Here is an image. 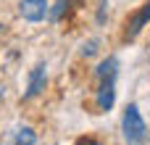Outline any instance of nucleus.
<instances>
[{
  "mask_svg": "<svg viewBox=\"0 0 150 145\" xmlns=\"http://www.w3.org/2000/svg\"><path fill=\"white\" fill-rule=\"evenodd\" d=\"M116 77H119V61L111 55V58H105L98 66V82H100L98 98H95L98 111H111L113 108V100H116Z\"/></svg>",
  "mask_w": 150,
  "mask_h": 145,
  "instance_id": "obj_1",
  "label": "nucleus"
},
{
  "mask_svg": "<svg viewBox=\"0 0 150 145\" xmlns=\"http://www.w3.org/2000/svg\"><path fill=\"white\" fill-rule=\"evenodd\" d=\"M121 129H124V140H127V145H145L148 127H145V119L140 116V108H137L134 103L127 106V111H124V122H121Z\"/></svg>",
  "mask_w": 150,
  "mask_h": 145,
  "instance_id": "obj_2",
  "label": "nucleus"
},
{
  "mask_svg": "<svg viewBox=\"0 0 150 145\" xmlns=\"http://www.w3.org/2000/svg\"><path fill=\"white\" fill-rule=\"evenodd\" d=\"M150 21V0L140 8V11H134L129 18H127V26H124V40H134L140 32H142V26Z\"/></svg>",
  "mask_w": 150,
  "mask_h": 145,
  "instance_id": "obj_3",
  "label": "nucleus"
},
{
  "mask_svg": "<svg viewBox=\"0 0 150 145\" xmlns=\"http://www.w3.org/2000/svg\"><path fill=\"white\" fill-rule=\"evenodd\" d=\"M45 82H47V66H45V63H37V66L32 69V77H29V87H26L24 98L29 100V98L40 95V92L45 90Z\"/></svg>",
  "mask_w": 150,
  "mask_h": 145,
  "instance_id": "obj_4",
  "label": "nucleus"
},
{
  "mask_svg": "<svg viewBox=\"0 0 150 145\" xmlns=\"http://www.w3.org/2000/svg\"><path fill=\"white\" fill-rule=\"evenodd\" d=\"M18 11H21V16L26 21H40L47 13V0H21Z\"/></svg>",
  "mask_w": 150,
  "mask_h": 145,
  "instance_id": "obj_5",
  "label": "nucleus"
},
{
  "mask_svg": "<svg viewBox=\"0 0 150 145\" xmlns=\"http://www.w3.org/2000/svg\"><path fill=\"white\" fill-rule=\"evenodd\" d=\"M8 145H37V135H34L29 127H18V129L11 135V143Z\"/></svg>",
  "mask_w": 150,
  "mask_h": 145,
  "instance_id": "obj_6",
  "label": "nucleus"
},
{
  "mask_svg": "<svg viewBox=\"0 0 150 145\" xmlns=\"http://www.w3.org/2000/svg\"><path fill=\"white\" fill-rule=\"evenodd\" d=\"M69 3H71V0H58V3H55V8L50 11V18H53V21H61L63 11H69Z\"/></svg>",
  "mask_w": 150,
  "mask_h": 145,
  "instance_id": "obj_7",
  "label": "nucleus"
},
{
  "mask_svg": "<svg viewBox=\"0 0 150 145\" xmlns=\"http://www.w3.org/2000/svg\"><path fill=\"white\" fill-rule=\"evenodd\" d=\"M76 145H100V143H98L95 137H79V140H76Z\"/></svg>",
  "mask_w": 150,
  "mask_h": 145,
  "instance_id": "obj_8",
  "label": "nucleus"
},
{
  "mask_svg": "<svg viewBox=\"0 0 150 145\" xmlns=\"http://www.w3.org/2000/svg\"><path fill=\"white\" fill-rule=\"evenodd\" d=\"M95 53V42H90V45H84V55H92Z\"/></svg>",
  "mask_w": 150,
  "mask_h": 145,
  "instance_id": "obj_9",
  "label": "nucleus"
},
{
  "mask_svg": "<svg viewBox=\"0 0 150 145\" xmlns=\"http://www.w3.org/2000/svg\"><path fill=\"white\" fill-rule=\"evenodd\" d=\"M0 98H3V90H0Z\"/></svg>",
  "mask_w": 150,
  "mask_h": 145,
  "instance_id": "obj_10",
  "label": "nucleus"
}]
</instances>
